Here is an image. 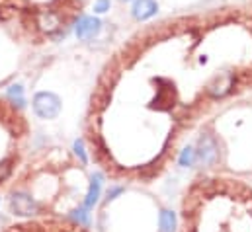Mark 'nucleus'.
Returning a JSON list of instances; mask_svg holds the SVG:
<instances>
[{
    "label": "nucleus",
    "instance_id": "nucleus-2",
    "mask_svg": "<svg viewBox=\"0 0 252 232\" xmlns=\"http://www.w3.org/2000/svg\"><path fill=\"white\" fill-rule=\"evenodd\" d=\"M4 193L8 211L18 219L76 217L94 205L98 183L84 158L51 145L30 150Z\"/></svg>",
    "mask_w": 252,
    "mask_h": 232
},
{
    "label": "nucleus",
    "instance_id": "nucleus-10",
    "mask_svg": "<svg viewBox=\"0 0 252 232\" xmlns=\"http://www.w3.org/2000/svg\"><path fill=\"white\" fill-rule=\"evenodd\" d=\"M110 6H112L110 0H96V2H94V12H96V14H104V12L110 10Z\"/></svg>",
    "mask_w": 252,
    "mask_h": 232
},
{
    "label": "nucleus",
    "instance_id": "nucleus-3",
    "mask_svg": "<svg viewBox=\"0 0 252 232\" xmlns=\"http://www.w3.org/2000/svg\"><path fill=\"white\" fill-rule=\"evenodd\" d=\"M176 232H252V181L201 172L182 191Z\"/></svg>",
    "mask_w": 252,
    "mask_h": 232
},
{
    "label": "nucleus",
    "instance_id": "nucleus-7",
    "mask_svg": "<svg viewBox=\"0 0 252 232\" xmlns=\"http://www.w3.org/2000/svg\"><path fill=\"white\" fill-rule=\"evenodd\" d=\"M33 114L39 119H55L61 112V100L59 96L51 92H39L33 96Z\"/></svg>",
    "mask_w": 252,
    "mask_h": 232
},
{
    "label": "nucleus",
    "instance_id": "nucleus-1",
    "mask_svg": "<svg viewBox=\"0 0 252 232\" xmlns=\"http://www.w3.org/2000/svg\"><path fill=\"white\" fill-rule=\"evenodd\" d=\"M151 28L104 64L82 117L88 160L106 179L153 185L189 135L252 92V24Z\"/></svg>",
    "mask_w": 252,
    "mask_h": 232
},
{
    "label": "nucleus",
    "instance_id": "nucleus-9",
    "mask_svg": "<svg viewBox=\"0 0 252 232\" xmlns=\"http://www.w3.org/2000/svg\"><path fill=\"white\" fill-rule=\"evenodd\" d=\"M157 10H158V6H157L155 0H135L133 8H131V14H133L135 20L145 22V20L153 18L157 14Z\"/></svg>",
    "mask_w": 252,
    "mask_h": 232
},
{
    "label": "nucleus",
    "instance_id": "nucleus-4",
    "mask_svg": "<svg viewBox=\"0 0 252 232\" xmlns=\"http://www.w3.org/2000/svg\"><path fill=\"white\" fill-rule=\"evenodd\" d=\"M193 150L203 172L252 177V102L219 110L201 127Z\"/></svg>",
    "mask_w": 252,
    "mask_h": 232
},
{
    "label": "nucleus",
    "instance_id": "nucleus-6",
    "mask_svg": "<svg viewBox=\"0 0 252 232\" xmlns=\"http://www.w3.org/2000/svg\"><path fill=\"white\" fill-rule=\"evenodd\" d=\"M0 232H92L76 217H30L6 225Z\"/></svg>",
    "mask_w": 252,
    "mask_h": 232
},
{
    "label": "nucleus",
    "instance_id": "nucleus-8",
    "mask_svg": "<svg viewBox=\"0 0 252 232\" xmlns=\"http://www.w3.org/2000/svg\"><path fill=\"white\" fill-rule=\"evenodd\" d=\"M102 29V22L94 16H82L76 20L74 24V33L80 41H86V39H92L94 35H98Z\"/></svg>",
    "mask_w": 252,
    "mask_h": 232
},
{
    "label": "nucleus",
    "instance_id": "nucleus-5",
    "mask_svg": "<svg viewBox=\"0 0 252 232\" xmlns=\"http://www.w3.org/2000/svg\"><path fill=\"white\" fill-rule=\"evenodd\" d=\"M32 150V123L24 104L0 96V193L6 191Z\"/></svg>",
    "mask_w": 252,
    "mask_h": 232
}]
</instances>
